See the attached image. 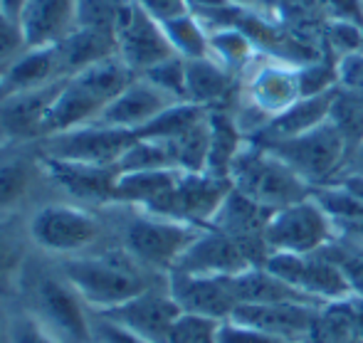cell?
Here are the masks:
<instances>
[{
	"instance_id": "d4e9b609",
	"label": "cell",
	"mask_w": 363,
	"mask_h": 343,
	"mask_svg": "<svg viewBox=\"0 0 363 343\" xmlns=\"http://www.w3.org/2000/svg\"><path fill=\"white\" fill-rule=\"evenodd\" d=\"M62 69H60L55 47H38L25 50L8 69L0 72V96L23 94V91H35L43 86L62 81Z\"/></svg>"
},
{
	"instance_id": "9c48e42d",
	"label": "cell",
	"mask_w": 363,
	"mask_h": 343,
	"mask_svg": "<svg viewBox=\"0 0 363 343\" xmlns=\"http://www.w3.org/2000/svg\"><path fill=\"white\" fill-rule=\"evenodd\" d=\"M52 198L38 143L0 146V213H30Z\"/></svg>"
},
{
	"instance_id": "f1b7e54d",
	"label": "cell",
	"mask_w": 363,
	"mask_h": 343,
	"mask_svg": "<svg viewBox=\"0 0 363 343\" xmlns=\"http://www.w3.org/2000/svg\"><path fill=\"white\" fill-rule=\"evenodd\" d=\"M181 171L178 168H156V171H131L119 173L114 191V203L136 208H151L158 203L173 186Z\"/></svg>"
},
{
	"instance_id": "7402d4cb",
	"label": "cell",
	"mask_w": 363,
	"mask_h": 343,
	"mask_svg": "<svg viewBox=\"0 0 363 343\" xmlns=\"http://www.w3.org/2000/svg\"><path fill=\"white\" fill-rule=\"evenodd\" d=\"M299 67H289L282 62H269L255 69V74L247 77L242 101L259 109L269 116V121L284 109H289L294 101L301 99L299 94Z\"/></svg>"
},
{
	"instance_id": "ffe728a7",
	"label": "cell",
	"mask_w": 363,
	"mask_h": 343,
	"mask_svg": "<svg viewBox=\"0 0 363 343\" xmlns=\"http://www.w3.org/2000/svg\"><path fill=\"white\" fill-rule=\"evenodd\" d=\"M171 104H176L173 96H168L166 91H161L148 79L136 74L134 81L106 106L96 124L116 126V129H126L136 134Z\"/></svg>"
},
{
	"instance_id": "277c9868",
	"label": "cell",
	"mask_w": 363,
	"mask_h": 343,
	"mask_svg": "<svg viewBox=\"0 0 363 343\" xmlns=\"http://www.w3.org/2000/svg\"><path fill=\"white\" fill-rule=\"evenodd\" d=\"M104 210L111 223L114 242L134 254L146 267L166 274L176 267L188 244L203 230L198 225L181 223V220L156 215L136 206H124V203H111Z\"/></svg>"
},
{
	"instance_id": "6da1fadb",
	"label": "cell",
	"mask_w": 363,
	"mask_h": 343,
	"mask_svg": "<svg viewBox=\"0 0 363 343\" xmlns=\"http://www.w3.org/2000/svg\"><path fill=\"white\" fill-rule=\"evenodd\" d=\"M13 301L38 319L60 343H96L94 311L86 306L55 257L38 249L28 254Z\"/></svg>"
},
{
	"instance_id": "e575fe53",
	"label": "cell",
	"mask_w": 363,
	"mask_h": 343,
	"mask_svg": "<svg viewBox=\"0 0 363 343\" xmlns=\"http://www.w3.org/2000/svg\"><path fill=\"white\" fill-rule=\"evenodd\" d=\"M208 43H211V57H216L230 72L245 69L250 64V57H252V38L242 28L213 30Z\"/></svg>"
},
{
	"instance_id": "44dd1931",
	"label": "cell",
	"mask_w": 363,
	"mask_h": 343,
	"mask_svg": "<svg viewBox=\"0 0 363 343\" xmlns=\"http://www.w3.org/2000/svg\"><path fill=\"white\" fill-rule=\"evenodd\" d=\"M18 23L28 50L55 47L77 28V0H28Z\"/></svg>"
},
{
	"instance_id": "3957f363",
	"label": "cell",
	"mask_w": 363,
	"mask_h": 343,
	"mask_svg": "<svg viewBox=\"0 0 363 343\" xmlns=\"http://www.w3.org/2000/svg\"><path fill=\"white\" fill-rule=\"evenodd\" d=\"M33 249L55 259L79 257L114 242L104 208H84L69 201H45L25 213Z\"/></svg>"
},
{
	"instance_id": "b9f144b4",
	"label": "cell",
	"mask_w": 363,
	"mask_h": 343,
	"mask_svg": "<svg viewBox=\"0 0 363 343\" xmlns=\"http://www.w3.org/2000/svg\"><path fill=\"white\" fill-rule=\"evenodd\" d=\"M28 50L20 23L0 13V72L8 69Z\"/></svg>"
},
{
	"instance_id": "52a82bcc",
	"label": "cell",
	"mask_w": 363,
	"mask_h": 343,
	"mask_svg": "<svg viewBox=\"0 0 363 343\" xmlns=\"http://www.w3.org/2000/svg\"><path fill=\"white\" fill-rule=\"evenodd\" d=\"M264 148L282 158L301 181L309 183L311 191L329 186L331 178L341 176L351 151L346 136L331 119L301 136L264 143Z\"/></svg>"
},
{
	"instance_id": "ba28073f",
	"label": "cell",
	"mask_w": 363,
	"mask_h": 343,
	"mask_svg": "<svg viewBox=\"0 0 363 343\" xmlns=\"http://www.w3.org/2000/svg\"><path fill=\"white\" fill-rule=\"evenodd\" d=\"M339 237V227L316 203L314 196L272 213L264 227V242L269 254H311L321 252Z\"/></svg>"
},
{
	"instance_id": "11a10c76",
	"label": "cell",
	"mask_w": 363,
	"mask_h": 343,
	"mask_svg": "<svg viewBox=\"0 0 363 343\" xmlns=\"http://www.w3.org/2000/svg\"><path fill=\"white\" fill-rule=\"evenodd\" d=\"M361 235H363V230H361Z\"/></svg>"
},
{
	"instance_id": "d6986e66",
	"label": "cell",
	"mask_w": 363,
	"mask_h": 343,
	"mask_svg": "<svg viewBox=\"0 0 363 343\" xmlns=\"http://www.w3.org/2000/svg\"><path fill=\"white\" fill-rule=\"evenodd\" d=\"M319 309L321 306L291 304V301H284V304H240L230 319L250 326V329L262 331L272 339L304 343Z\"/></svg>"
},
{
	"instance_id": "f5cc1de1",
	"label": "cell",
	"mask_w": 363,
	"mask_h": 343,
	"mask_svg": "<svg viewBox=\"0 0 363 343\" xmlns=\"http://www.w3.org/2000/svg\"><path fill=\"white\" fill-rule=\"evenodd\" d=\"M25 5H28V0H0V13L8 15V18H13V20H18Z\"/></svg>"
},
{
	"instance_id": "7a4b0ae2",
	"label": "cell",
	"mask_w": 363,
	"mask_h": 343,
	"mask_svg": "<svg viewBox=\"0 0 363 343\" xmlns=\"http://www.w3.org/2000/svg\"><path fill=\"white\" fill-rule=\"evenodd\" d=\"M57 262L94 314L116 309L134 296L168 281L166 272L146 267L116 242Z\"/></svg>"
},
{
	"instance_id": "c3c4849f",
	"label": "cell",
	"mask_w": 363,
	"mask_h": 343,
	"mask_svg": "<svg viewBox=\"0 0 363 343\" xmlns=\"http://www.w3.org/2000/svg\"><path fill=\"white\" fill-rule=\"evenodd\" d=\"M339 81L349 89H363V57L359 55H346L344 62L339 64Z\"/></svg>"
},
{
	"instance_id": "9a60e30c",
	"label": "cell",
	"mask_w": 363,
	"mask_h": 343,
	"mask_svg": "<svg viewBox=\"0 0 363 343\" xmlns=\"http://www.w3.org/2000/svg\"><path fill=\"white\" fill-rule=\"evenodd\" d=\"M181 306L171 296L166 281V284L153 286V289L144 291V294L134 296L126 304L96 316H104V319L114 321L116 326H121V329L131 331V334L141 336V339L151 343H168L173 334V326L181 319Z\"/></svg>"
},
{
	"instance_id": "5b68a950",
	"label": "cell",
	"mask_w": 363,
	"mask_h": 343,
	"mask_svg": "<svg viewBox=\"0 0 363 343\" xmlns=\"http://www.w3.org/2000/svg\"><path fill=\"white\" fill-rule=\"evenodd\" d=\"M134 77L136 74L126 67L119 55L67 77L48 114L45 136L96 124L106 106L134 81Z\"/></svg>"
},
{
	"instance_id": "681fc988",
	"label": "cell",
	"mask_w": 363,
	"mask_h": 343,
	"mask_svg": "<svg viewBox=\"0 0 363 343\" xmlns=\"http://www.w3.org/2000/svg\"><path fill=\"white\" fill-rule=\"evenodd\" d=\"M346 176H363V138L351 148L349 158H346V166L341 171V178Z\"/></svg>"
},
{
	"instance_id": "d590c367",
	"label": "cell",
	"mask_w": 363,
	"mask_h": 343,
	"mask_svg": "<svg viewBox=\"0 0 363 343\" xmlns=\"http://www.w3.org/2000/svg\"><path fill=\"white\" fill-rule=\"evenodd\" d=\"M119 173L131 171H156V168H173L171 153H168L166 143L156 141V138H139L126 148V153L116 163Z\"/></svg>"
},
{
	"instance_id": "e0dca14e",
	"label": "cell",
	"mask_w": 363,
	"mask_h": 343,
	"mask_svg": "<svg viewBox=\"0 0 363 343\" xmlns=\"http://www.w3.org/2000/svg\"><path fill=\"white\" fill-rule=\"evenodd\" d=\"M168 291L183 314L228 321L238 309L233 276H203L186 272H168Z\"/></svg>"
},
{
	"instance_id": "bcb514c9",
	"label": "cell",
	"mask_w": 363,
	"mask_h": 343,
	"mask_svg": "<svg viewBox=\"0 0 363 343\" xmlns=\"http://www.w3.org/2000/svg\"><path fill=\"white\" fill-rule=\"evenodd\" d=\"M141 8L151 15L156 23H168V20L178 18V15H186L191 13L188 10V3L186 0H136Z\"/></svg>"
},
{
	"instance_id": "603a6c76",
	"label": "cell",
	"mask_w": 363,
	"mask_h": 343,
	"mask_svg": "<svg viewBox=\"0 0 363 343\" xmlns=\"http://www.w3.org/2000/svg\"><path fill=\"white\" fill-rule=\"evenodd\" d=\"M336 94H339V89L324 91V94H316V96H301L289 109H284L282 114L274 116L257 136L247 138V141H255V143H259V146H264V143L284 141V138H294V136H301V134H306V131L316 129V126H321L324 121L331 119Z\"/></svg>"
},
{
	"instance_id": "2e32d148",
	"label": "cell",
	"mask_w": 363,
	"mask_h": 343,
	"mask_svg": "<svg viewBox=\"0 0 363 343\" xmlns=\"http://www.w3.org/2000/svg\"><path fill=\"white\" fill-rule=\"evenodd\" d=\"M62 81L35 91L0 96V146L38 143L40 138H45L48 114Z\"/></svg>"
},
{
	"instance_id": "4dcf8cb0",
	"label": "cell",
	"mask_w": 363,
	"mask_h": 343,
	"mask_svg": "<svg viewBox=\"0 0 363 343\" xmlns=\"http://www.w3.org/2000/svg\"><path fill=\"white\" fill-rule=\"evenodd\" d=\"M304 343H363V336L346 299L324 304L316 311V319Z\"/></svg>"
},
{
	"instance_id": "7c38bea8",
	"label": "cell",
	"mask_w": 363,
	"mask_h": 343,
	"mask_svg": "<svg viewBox=\"0 0 363 343\" xmlns=\"http://www.w3.org/2000/svg\"><path fill=\"white\" fill-rule=\"evenodd\" d=\"M116 55L134 74H144L153 64L173 57V47L163 33V25L156 23L136 0H124L114 20Z\"/></svg>"
},
{
	"instance_id": "8d00e7d4",
	"label": "cell",
	"mask_w": 363,
	"mask_h": 343,
	"mask_svg": "<svg viewBox=\"0 0 363 343\" xmlns=\"http://www.w3.org/2000/svg\"><path fill=\"white\" fill-rule=\"evenodd\" d=\"M139 77L148 79L153 86L166 91V94L173 96L176 101H186V60L178 57V55L153 64L151 69H146L144 74H139Z\"/></svg>"
},
{
	"instance_id": "30bf717a",
	"label": "cell",
	"mask_w": 363,
	"mask_h": 343,
	"mask_svg": "<svg viewBox=\"0 0 363 343\" xmlns=\"http://www.w3.org/2000/svg\"><path fill=\"white\" fill-rule=\"evenodd\" d=\"M134 141V131L116 129V126L106 124H86L40 138L38 148L45 158L94 163V166H116Z\"/></svg>"
},
{
	"instance_id": "ac0fdd59",
	"label": "cell",
	"mask_w": 363,
	"mask_h": 343,
	"mask_svg": "<svg viewBox=\"0 0 363 343\" xmlns=\"http://www.w3.org/2000/svg\"><path fill=\"white\" fill-rule=\"evenodd\" d=\"M255 267L245 249L230 235L216 227H203L201 235L188 244L171 272L203 274V276H235Z\"/></svg>"
},
{
	"instance_id": "7dc6e473",
	"label": "cell",
	"mask_w": 363,
	"mask_h": 343,
	"mask_svg": "<svg viewBox=\"0 0 363 343\" xmlns=\"http://www.w3.org/2000/svg\"><path fill=\"white\" fill-rule=\"evenodd\" d=\"M319 5L334 20L363 25V0H319Z\"/></svg>"
},
{
	"instance_id": "ee69618b",
	"label": "cell",
	"mask_w": 363,
	"mask_h": 343,
	"mask_svg": "<svg viewBox=\"0 0 363 343\" xmlns=\"http://www.w3.org/2000/svg\"><path fill=\"white\" fill-rule=\"evenodd\" d=\"M94 341L96 343H151L141 336L131 334V331L116 326L114 321L104 319V316L94 314Z\"/></svg>"
},
{
	"instance_id": "816d5d0a",
	"label": "cell",
	"mask_w": 363,
	"mask_h": 343,
	"mask_svg": "<svg viewBox=\"0 0 363 343\" xmlns=\"http://www.w3.org/2000/svg\"><path fill=\"white\" fill-rule=\"evenodd\" d=\"M346 304H349L351 314H354V319H356V326H359V331L363 336V296H359V294L346 296Z\"/></svg>"
},
{
	"instance_id": "8992f818",
	"label": "cell",
	"mask_w": 363,
	"mask_h": 343,
	"mask_svg": "<svg viewBox=\"0 0 363 343\" xmlns=\"http://www.w3.org/2000/svg\"><path fill=\"white\" fill-rule=\"evenodd\" d=\"M228 178L235 191L269 213H277L311 196L309 183L301 181L282 158L255 141H245L230 166Z\"/></svg>"
},
{
	"instance_id": "f35d334b",
	"label": "cell",
	"mask_w": 363,
	"mask_h": 343,
	"mask_svg": "<svg viewBox=\"0 0 363 343\" xmlns=\"http://www.w3.org/2000/svg\"><path fill=\"white\" fill-rule=\"evenodd\" d=\"M8 343H60L40 324L38 319L23 311L18 304L13 301V316H10V334H8Z\"/></svg>"
},
{
	"instance_id": "cb8c5ba5",
	"label": "cell",
	"mask_w": 363,
	"mask_h": 343,
	"mask_svg": "<svg viewBox=\"0 0 363 343\" xmlns=\"http://www.w3.org/2000/svg\"><path fill=\"white\" fill-rule=\"evenodd\" d=\"M55 55H57L62 77L67 79V77L91 67V64L101 62V60L114 57L116 55L114 30L77 25L67 38L55 45Z\"/></svg>"
},
{
	"instance_id": "1f68e13d",
	"label": "cell",
	"mask_w": 363,
	"mask_h": 343,
	"mask_svg": "<svg viewBox=\"0 0 363 343\" xmlns=\"http://www.w3.org/2000/svg\"><path fill=\"white\" fill-rule=\"evenodd\" d=\"M171 153L173 168L183 173H206L211 156V119H201L181 136L163 141Z\"/></svg>"
},
{
	"instance_id": "f6af8a7d",
	"label": "cell",
	"mask_w": 363,
	"mask_h": 343,
	"mask_svg": "<svg viewBox=\"0 0 363 343\" xmlns=\"http://www.w3.org/2000/svg\"><path fill=\"white\" fill-rule=\"evenodd\" d=\"M329 38L339 50L354 55L361 43V25L346 23V20H334V23H331V30H329Z\"/></svg>"
},
{
	"instance_id": "5bb4252c",
	"label": "cell",
	"mask_w": 363,
	"mask_h": 343,
	"mask_svg": "<svg viewBox=\"0 0 363 343\" xmlns=\"http://www.w3.org/2000/svg\"><path fill=\"white\" fill-rule=\"evenodd\" d=\"M45 158V156H43ZM50 186L55 198L69 201L84 208H106L114 203L119 168L116 166H94V163H74L45 158Z\"/></svg>"
},
{
	"instance_id": "60d3db41",
	"label": "cell",
	"mask_w": 363,
	"mask_h": 343,
	"mask_svg": "<svg viewBox=\"0 0 363 343\" xmlns=\"http://www.w3.org/2000/svg\"><path fill=\"white\" fill-rule=\"evenodd\" d=\"M299 94L301 96H316L324 94V91L336 89V81H339V72L329 64L321 62H306L304 67H299Z\"/></svg>"
},
{
	"instance_id": "4fadbf2b",
	"label": "cell",
	"mask_w": 363,
	"mask_h": 343,
	"mask_svg": "<svg viewBox=\"0 0 363 343\" xmlns=\"http://www.w3.org/2000/svg\"><path fill=\"white\" fill-rule=\"evenodd\" d=\"M230 191H233L230 178H218V176H211V173H183L181 171L176 186H173L161 201L144 210H151V213H156V215H166V218H173V220H181V223L198 225V227H208Z\"/></svg>"
},
{
	"instance_id": "8fae6325",
	"label": "cell",
	"mask_w": 363,
	"mask_h": 343,
	"mask_svg": "<svg viewBox=\"0 0 363 343\" xmlns=\"http://www.w3.org/2000/svg\"><path fill=\"white\" fill-rule=\"evenodd\" d=\"M262 267H267L272 274H277L279 279H284L319 304H331V301H341L354 294L344 269L326 254V249L311 254L274 252Z\"/></svg>"
},
{
	"instance_id": "836d02e7",
	"label": "cell",
	"mask_w": 363,
	"mask_h": 343,
	"mask_svg": "<svg viewBox=\"0 0 363 343\" xmlns=\"http://www.w3.org/2000/svg\"><path fill=\"white\" fill-rule=\"evenodd\" d=\"M208 116L206 106H198L193 101H176L168 109H163L153 121H148L144 129L136 131L139 138H156V141H171V138L181 136L193 124Z\"/></svg>"
},
{
	"instance_id": "d6a6232c",
	"label": "cell",
	"mask_w": 363,
	"mask_h": 343,
	"mask_svg": "<svg viewBox=\"0 0 363 343\" xmlns=\"http://www.w3.org/2000/svg\"><path fill=\"white\" fill-rule=\"evenodd\" d=\"M163 33L168 38V45L173 47V52L183 60H198L211 55V33L203 28V23L193 13L178 15V18L163 23Z\"/></svg>"
},
{
	"instance_id": "7bdbcfd3",
	"label": "cell",
	"mask_w": 363,
	"mask_h": 343,
	"mask_svg": "<svg viewBox=\"0 0 363 343\" xmlns=\"http://www.w3.org/2000/svg\"><path fill=\"white\" fill-rule=\"evenodd\" d=\"M218 343H287V341L272 339V336L262 334V331L250 329V326L228 319V321H223V324H220Z\"/></svg>"
},
{
	"instance_id": "f546056e",
	"label": "cell",
	"mask_w": 363,
	"mask_h": 343,
	"mask_svg": "<svg viewBox=\"0 0 363 343\" xmlns=\"http://www.w3.org/2000/svg\"><path fill=\"white\" fill-rule=\"evenodd\" d=\"M208 119H211V156H208L206 173L218 178L230 176V166H233L235 156L240 148L245 146V134L240 131L235 114L228 106L220 109H208Z\"/></svg>"
},
{
	"instance_id": "83f0119b",
	"label": "cell",
	"mask_w": 363,
	"mask_h": 343,
	"mask_svg": "<svg viewBox=\"0 0 363 343\" xmlns=\"http://www.w3.org/2000/svg\"><path fill=\"white\" fill-rule=\"evenodd\" d=\"M30 252L33 244L28 237L25 213H0V296H15V286Z\"/></svg>"
},
{
	"instance_id": "4316f807",
	"label": "cell",
	"mask_w": 363,
	"mask_h": 343,
	"mask_svg": "<svg viewBox=\"0 0 363 343\" xmlns=\"http://www.w3.org/2000/svg\"><path fill=\"white\" fill-rule=\"evenodd\" d=\"M233 289L238 296V304H311V306H324L314 301L311 296L301 294L277 274H272L267 267H250L245 272L233 276Z\"/></svg>"
},
{
	"instance_id": "74e56055",
	"label": "cell",
	"mask_w": 363,
	"mask_h": 343,
	"mask_svg": "<svg viewBox=\"0 0 363 343\" xmlns=\"http://www.w3.org/2000/svg\"><path fill=\"white\" fill-rule=\"evenodd\" d=\"M223 321L206 319L196 314H181V319L173 326V334L168 343H218V331Z\"/></svg>"
},
{
	"instance_id": "484cf974",
	"label": "cell",
	"mask_w": 363,
	"mask_h": 343,
	"mask_svg": "<svg viewBox=\"0 0 363 343\" xmlns=\"http://www.w3.org/2000/svg\"><path fill=\"white\" fill-rule=\"evenodd\" d=\"M235 91V72L220 64L216 57L186 60V101L206 109L228 106Z\"/></svg>"
},
{
	"instance_id": "f907efd6",
	"label": "cell",
	"mask_w": 363,
	"mask_h": 343,
	"mask_svg": "<svg viewBox=\"0 0 363 343\" xmlns=\"http://www.w3.org/2000/svg\"><path fill=\"white\" fill-rule=\"evenodd\" d=\"M10 316H13V299H5V296H0V343H8Z\"/></svg>"
},
{
	"instance_id": "db71d44e",
	"label": "cell",
	"mask_w": 363,
	"mask_h": 343,
	"mask_svg": "<svg viewBox=\"0 0 363 343\" xmlns=\"http://www.w3.org/2000/svg\"><path fill=\"white\" fill-rule=\"evenodd\" d=\"M228 3H233L235 8H250V5H252L255 0H228Z\"/></svg>"
},
{
	"instance_id": "ab89813d",
	"label": "cell",
	"mask_w": 363,
	"mask_h": 343,
	"mask_svg": "<svg viewBox=\"0 0 363 343\" xmlns=\"http://www.w3.org/2000/svg\"><path fill=\"white\" fill-rule=\"evenodd\" d=\"M124 0H77V25L114 30V20Z\"/></svg>"
}]
</instances>
